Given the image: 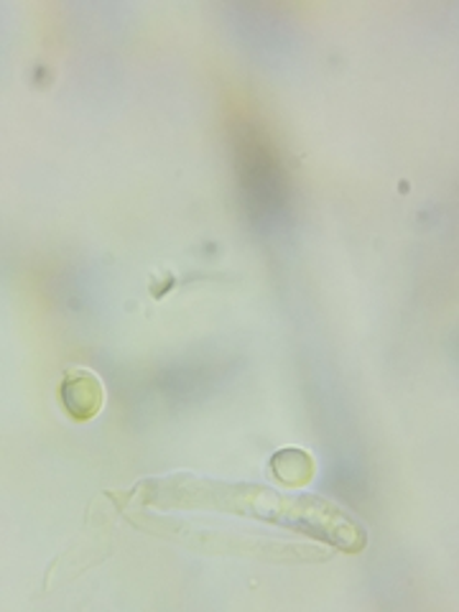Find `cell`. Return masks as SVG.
Masks as SVG:
<instances>
[{
	"mask_svg": "<svg viewBox=\"0 0 459 612\" xmlns=\"http://www.w3.org/2000/svg\"><path fill=\"white\" fill-rule=\"evenodd\" d=\"M59 401L75 421H90L105 403V391L92 370L69 368L59 383Z\"/></svg>",
	"mask_w": 459,
	"mask_h": 612,
	"instance_id": "6da1fadb",
	"label": "cell"
},
{
	"mask_svg": "<svg viewBox=\"0 0 459 612\" xmlns=\"http://www.w3.org/2000/svg\"><path fill=\"white\" fill-rule=\"evenodd\" d=\"M273 470L287 485H304L314 475V463L302 449H283L273 457Z\"/></svg>",
	"mask_w": 459,
	"mask_h": 612,
	"instance_id": "7a4b0ae2",
	"label": "cell"
}]
</instances>
